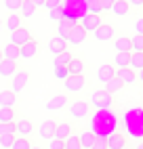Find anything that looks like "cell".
<instances>
[{
	"label": "cell",
	"instance_id": "obj_1",
	"mask_svg": "<svg viewBox=\"0 0 143 149\" xmlns=\"http://www.w3.org/2000/svg\"><path fill=\"white\" fill-rule=\"evenodd\" d=\"M90 132H93L95 136H103L107 139L111 132L118 130V116L111 111V107L107 109H97L95 118L90 120Z\"/></svg>",
	"mask_w": 143,
	"mask_h": 149
},
{
	"label": "cell",
	"instance_id": "obj_2",
	"mask_svg": "<svg viewBox=\"0 0 143 149\" xmlns=\"http://www.w3.org/2000/svg\"><path fill=\"white\" fill-rule=\"evenodd\" d=\"M114 103H116L114 95H109L103 88H97L88 95V105L93 109H107V107H114Z\"/></svg>",
	"mask_w": 143,
	"mask_h": 149
},
{
	"label": "cell",
	"instance_id": "obj_3",
	"mask_svg": "<svg viewBox=\"0 0 143 149\" xmlns=\"http://www.w3.org/2000/svg\"><path fill=\"white\" fill-rule=\"evenodd\" d=\"M67 116L72 118V120H76V122H80V120H86V118H90V113H93V107L88 105V101H72L67 107Z\"/></svg>",
	"mask_w": 143,
	"mask_h": 149
},
{
	"label": "cell",
	"instance_id": "obj_4",
	"mask_svg": "<svg viewBox=\"0 0 143 149\" xmlns=\"http://www.w3.org/2000/svg\"><path fill=\"white\" fill-rule=\"evenodd\" d=\"M29 78H32L29 69H25V67H19V69H17V74L11 78V86H8V91H13L15 95H19V93H21L23 88L29 84Z\"/></svg>",
	"mask_w": 143,
	"mask_h": 149
},
{
	"label": "cell",
	"instance_id": "obj_5",
	"mask_svg": "<svg viewBox=\"0 0 143 149\" xmlns=\"http://www.w3.org/2000/svg\"><path fill=\"white\" fill-rule=\"evenodd\" d=\"M63 88H65V95H76V93H82L86 88V78L82 76H67L63 80Z\"/></svg>",
	"mask_w": 143,
	"mask_h": 149
},
{
	"label": "cell",
	"instance_id": "obj_6",
	"mask_svg": "<svg viewBox=\"0 0 143 149\" xmlns=\"http://www.w3.org/2000/svg\"><path fill=\"white\" fill-rule=\"evenodd\" d=\"M38 53H40V42L34 38V40L25 42L23 46H19V61H29V59L38 57Z\"/></svg>",
	"mask_w": 143,
	"mask_h": 149
},
{
	"label": "cell",
	"instance_id": "obj_7",
	"mask_svg": "<svg viewBox=\"0 0 143 149\" xmlns=\"http://www.w3.org/2000/svg\"><path fill=\"white\" fill-rule=\"evenodd\" d=\"M29 40H34V36H32V32H29V27L27 25H21V27H17L15 32H11V44H17V46H23L25 42H29Z\"/></svg>",
	"mask_w": 143,
	"mask_h": 149
},
{
	"label": "cell",
	"instance_id": "obj_8",
	"mask_svg": "<svg viewBox=\"0 0 143 149\" xmlns=\"http://www.w3.org/2000/svg\"><path fill=\"white\" fill-rule=\"evenodd\" d=\"M69 105V97L65 93H57L46 101V109L48 111H59V109H65Z\"/></svg>",
	"mask_w": 143,
	"mask_h": 149
},
{
	"label": "cell",
	"instance_id": "obj_9",
	"mask_svg": "<svg viewBox=\"0 0 143 149\" xmlns=\"http://www.w3.org/2000/svg\"><path fill=\"white\" fill-rule=\"evenodd\" d=\"M86 38H88L86 29L80 25V23H74V27H72V32H69V36H67V46H69V44H72V46H78V44H82Z\"/></svg>",
	"mask_w": 143,
	"mask_h": 149
},
{
	"label": "cell",
	"instance_id": "obj_10",
	"mask_svg": "<svg viewBox=\"0 0 143 149\" xmlns=\"http://www.w3.org/2000/svg\"><path fill=\"white\" fill-rule=\"evenodd\" d=\"M78 23L86 29V34H93L95 29H97L101 23H103V17H101V15H88V13H86V15L80 17V21H78Z\"/></svg>",
	"mask_w": 143,
	"mask_h": 149
},
{
	"label": "cell",
	"instance_id": "obj_11",
	"mask_svg": "<svg viewBox=\"0 0 143 149\" xmlns=\"http://www.w3.org/2000/svg\"><path fill=\"white\" fill-rule=\"evenodd\" d=\"M15 134L17 136H32L34 134V122L27 120V118H19V120L15 122Z\"/></svg>",
	"mask_w": 143,
	"mask_h": 149
},
{
	"label": "cell",
	"instance_id": "obj_12",
	"mask_svg": "<svg viewBox=\"0 0 143 149\" xmlns=\"http://www.w3.org/2000/svg\"><path fill=\"white\" fill-rule=\"evenodd\" d=\"M114 34H116V27L109 25V23H101V25L95 29V32H93L95 40H99V42H107V40H111V38H114Z\"/></svg>",
	"mask_w": 143,
	"mask_h": 149
},
{
	"label": "cell",
	"instance_id": "obj_13",
	"mask_svg": "<svg viewBox=\"0 0 143 149\" xmlns=\"http://www.w3.org/2000/svg\"><path fill=\"white\" fill-rule=\"evenodd\" d=\"M105 143H107V149H124L126 147V134H122L120 130H116V132H111L105 139Z\"/></svg>",
	"mask_w": 143,
	"mask_h": 149
},
{
	"label": "cell",
	"instance_id": "obj_14",
	"mask_svg": "<svg viewBox=\"0 0 143 149\" xmlns=\"http://www.w3.org/2000/svg\"><path fill=\"white\" fill-rule=\"evenodd\" d=\"M74 132L76 130H74V124H72V122H57L53 139H61V141H65V139L69 134H74Z\"/></svg>",
	"mask_w": 143,
	"mask_h": 149
},
{
	"label": "cell",
	"instance_id": "obj_15",
	"mask_svg": "<svg viewBox=\"0 0 143 149\" xmlns=\"http://www.w3.org/2000/svg\"><path fill=\"white\" fill-rule=\"evenodd\" d=\"M21 25H23V19H21V15H19V13H8V17L2 19V27L6 29L8 34L15 32V29L21 27Z\"/></svg>",
	"mask_w": 143,
	"mask_h": 149
},
{
	"label": "cell",
	"instance_id": "obj_16",
	"mask_svg": "<svg viewBox=\"0 0 143 149\" xmlns=\"http://www.w3.org/2000/svg\"><path fill=\"white\" fill-rule=\"evenodd\" d=\"M116 78H118L124 86L137 82V74H135V69H130V67H120V69H116Z\"/></svg>",
	"mask_w": 143,
	"mask_h": 149
},
{
	"label": "cell",
	"instance_id": "obj_17",
	"mask_svg": "<svg viewBox=\"0 0 143 149\" xmlns=\"http://www.w3.org/2000/svg\"><path fill=\"white\" fill-rule=\"evenodd\" d=\"M19 69V63L17 61H11V59H2L0 61V76L2 78H13Z\"/></svg>",
	"mask_w": 143,
	"mask_h": 149
},
{
	"label": "cell",
	"instance_id": "obj_18",
	"mask_svg": "<svg viewBox=\"0 0 143 149\" xmlns=\"http://www.w3.org/2000/svg\"><path fill=\"white\" fill-rule=\"evenodd\" d=\"M55 126H57L55 120H44L42 124H40V128H38V136L44 139V141H50L53 134H55Z\"/></svg>",
	"mask_w": 143,
	"mask_h": 149
},
{
	"label": "cell",
	"instance_id": "obj_19",
	"mask_svg": "<svg viewBox=\"0 0 143 149\" xmlns=\"http://www.w3.org/2000/svg\"><path fill=\"white\" fill-rule=\"evenodd\" d=\"M116 76V67L114 65H109V63H103L99 69H97V80L101 84H105L107 80H111V78Z\"/></svg>",
	"mask_w": 143,
	"mask_h": 149
},
{
	"label": "cell",
	"instance_id": "obj_20",
	"mask_svg": "<svg viewBox=\"0 0 143 149\" xmlns=\"http://www.w3.org/2000/svg\"><path fill=\"white\" fill-rule=\"evenodd\" d=\"M19 120L17 107H0V124H11Z\"/></svg>",
	"mask_w": 143,
	"mask_h": 149
},
{
	"label": "cell",
	"instance_id": "obj_21",
	"mask_svg": "<svg viewBox=\"0 0 143 149\" xmlns=\"http://www.w3.org/2000/svg\"><path fill=\"white\" fill-rule=\"evenodd\" d=\"M19 103V97L13 91H0V107H17Z\"/></svg>",
	"mask_w": 143,
	"mask_h": 149
},
{
	"label": "cell",
	"instance_id": "obj_22",
	"mask_svg": "<svg viewBox=\"0 0 143 149\" xmlns=\"http://www.w3.org/2000/svg\"><path fill=\"white\" fill-rule=\"evenodd\" d=\"M48 51L53 53V55H59V53H63V51H69V46H67V42L63 40V38H50L48 40Z\"/></svg>",
	"mask_w": 143,
	"mask_h": 149
},
{
	"label": "cell",
	"instance_id": "obj_23",
	"mask_svg": "<svg viewBox=\"0 0 143 149\" xmlns=\"http://www.w3.org/2000/svg\"><path fill=\"white\" fill-rule=\"evenodd\" d=\"M78 141H80V147H82V149H90V147L95 145L97 136L90 132V130H82V132H78Z\"/></svg>",
	"mask_w": 143,
	"mask_h": 149
},
{
	"label": "cell",
	"instance_id": "obj_24",
	"mask_svg": "<svg viewBox=\"0 0 143 149\" xmlns=\"http://www.w3.org/2000/svg\"><path fill=\"white\" fill-rule=\"evenodd\" d=\"M67 69H69V76H82L84 69H86V65H84V61H82L80 57H74V59L69 61Z\"/></svg>",
	"mask_w": 143,
	"mask_h": 149
},
{
	"label": "cell",
	"instance_id": "obj_25",
	"mask_svg": "<svg viewBox=\"0 0 143 149\" xmlns=\"http://www.w3.org/2000/svg\"><path fill=\"white\" fill-rule=\"evenodd\" d=\"M2 59H11V61H17V63H19V46L6 42V44L2 46Z\"/></svg>",
	"mask_w": 143,
	"mask_h": 149
},
{
	"label": "cell",
	"instance_id": "obj_26",
	"mask_svg": "<svg viewBox=\"0 0 143 149\" xmlns=\"http://www.w3.org/2000/svg\"><path fill=\"white\" fill-rule=\"evenodd\" d=\"M72 27H74V23L67 21V19H61V21L57 23V38H63V40L67 42V36L72 32Z\"/></svg>",
	"mask_w": 143,
	"mask_h": 149
},
{
	"label": "cell",
	"instance_id": "obj_27",
	"mask_svg": "<svg viewBox=\"0 0 143 149\" xmlns=\"http://www.w3.org/2000/svg\"><path fill=\"white\" fill-rule=\"evenodd\" d=\"M111 13H114L116 17H126L130 13V6H128L126 0H116L114 6H111Z\"/></svg>",
	"mask_w": 143,
	"mask_h": 149
},
{
	"label": "cell",
	"instance_id": "obj_28",
	"mask_svg": "<svg viewBox=\"0 0 143 149\" xmlns=\"http://www.w3.org/2000/svg\"><path fill=\"white\" fill-rule=\"evenodd\" d=\"M114 48L118 53H130L132 51V46H130V38L128 36H120L114 40Z\"/></svg>",
	"mask_w": 143,
	"mask_h": 149
},
{
	"label": "cell",
	"instance_id": "obj_29",
	"mask_svg": "<svg viewBox=\"0 0 143 149\" xmlns=\"http://www.w3.org/2000/svg\"><path fill=\"white\" fill-rule=\"evenodd\" d=\"M72 59H74V55H72L69 51H63V53L55 55V59H53V65H55V67H67Z\"/></svg>",
	"mask_w": 143,
	"mask_h": 149
},
{
	"label": "cell",
	"instance_id": "obj_30",
	"mask_svg": "<svg viewBox=\"0 0 143 149\" xmlns=\"http://www.w3.org/2000/svg\"><path fill=\"white\" fill-rule=\"evenodd\" d=\"M34 13H36V4L32 2V0H23L21 8H19V15H21V19H29V17H34Z\"/></svg>",
	"mask_w": 143,
	"mask_h": 149
},
{
	"label": "cell",
	"instance_id": "obj_31",
	"mask_svg": "<svg viewBox=\"0 0 143 149\" xmlns=\"http://www.w3.org/2000/svg\"><path fill=\"white\" fill-rule=\"evenodd\" d=\"M122 88H124V84H122V82L118 80V78L114 76V78H111V80H107V82H105L103 91H107L109 95H116V93H120V91H122Z\"/></svg>",
	"mask_w": 143,
	"mask_h": 149
},
{
	"label": "cell",
	"instance_id": "obj_32",
	"mask_svg": "<svg viewBox=\"0 0 143 149\" xmlns=\"http://www.w3.org/2000/svg\"><path fill=\"white\" fill-rule=\"evenodd\" d=\"M32 147H34V143L27 136H15V141L11 145V149H32Z\"/></svg>",
	"mask_w": 143,
	"mask_h": 149
},
{
	"label": "cell",
	"instance_id": "obj_33",
	"mask_svg": "<svg viewBox=\"0 0 143 149\" xmlns=\"http://www.w3.org/2000/svg\"><path fill=\"white\" fill-rule=\"evenodd\" d=\"M128 61H130V53H116L114 55V67L116 69L128 67Z\"/></svg>",
	"mask_w": 143,
	"mask_h": 149
},
{
	"label": "cell",
	"instance_id": "obj_34",
	"mask_svg": "<svg viewBox=\"0 0 143 149\" xmlns=\"http://www.w3.org/2000/svg\"><path fill=\"white\" fill-rule=\"evenodd\" d=\"M128 67L130 69H143V53H130Z\"/></svg>",
	"mask_w": 143,
	"mask_h": 149
},
{
	"label": "cell",
	"instance_id": "obj_35",
	"mask_svg": "<svg viewBox=\"0 0 143 149\" xmlns=\"http://www.w3.org/2000/svg\"><path fill=\"white\" fill-rule=\"evenodd\" d=\"M86 13L88 15H101V0H88L86 2Z\"/></svg>",
	"mask_w": 143,
	"mask_h": 149
},
{
	"label": "cell",
	"instance_id": "obj_36",
	"mask_svg": "<svg viewBox=\"0 0 143 149\" xmlns=\"http://www.w3.org/2000/svg\"><path fill=\"white\" fill-rule=\"evenodd\" d=\"M130 46H132L130 53H143V36L141 34H135V36L130 38Z\"/></svg>",
	"mask_w": 143,
	"mask_h": 149
},
{
	"label": "cell",
	"instance_id": "obj_37",
	"mask_svg": "<svg viewBox=\"0 0 143 149\" xmlns=\"http://www.w3.org/2000/svg\"><path fill=\"white\" fill-rule=\"evenodd\" d=\"M63 149H82V147H80V141H78V132L69 134V136L65 139V147H63Z\"/></svg>",
	"mask_w": 143,
	"mask_h": 149
},
{
	"label": "cell",
	"instance_id": "obj_38",
	"mask_svg": "<svg viewBox=\"0 0 143 149\" xmlns=\"http://www.w3.org/2000/svg\"><path fill=\"white\" fill-rule=\"evenodd\" d=\"M21 4H23V0H4V8L8 13H19Z\"/></svg>",
	"mask_w": 143,
	"mask_h": 149
},
{
	"label": "cell",
	"instance_id": "obj_39",
	"mask_svg": "<svg viewBox=\"0 0 143 149\" xmlns=\"http://www.w3.org/2000/svg\"><path fill=\"white\" fill-rule=\"evenodd\" d=\"M15 136L17 134H2V136H0V149H11Z\"/></svg>",
	"mask_w": 143,
	"mask_h": 149
},
{
	"label": "cell",
	"instance_id": "obj_40",
	"mask_svg": "<svg viewBox=\"0 0 143 149\" xmlns=\"http://www.w3.org/2000/svg\"><path fill=\"white\" fill-rule=\"evenodd\" d=\"M48 17L53 19V21L59 23L61 19H63V8H61V6H59V8H50V11H48Z\"/></svg>",
	"mask_w": 143,
	"mask_h": 149
},
{
	"label": "cell",
	"instance_id": "obj_41",
	"mask_svg": "<svg viewBox=\"0 0 143 149\" xmlns=\"http://www.w3.org/2000/svg\"><path fill=\"white\" fill-rule=\"evenodd\" d=\"M2 134H15V122L11 124H0V136Z\"/></svg>",
	"mask_w": 143,
	"mask_h": 149
},
{
	"label": "cell",
	"instance_id": "obj_42",
	"mask_svg": "<svg viewBox=\"0 0 143 149\" xmlns=\"http://www.w3.org/2000/svg\"><path fill=\"white\" fill-rule=\"evenodd\" d=\"M67 76H69V69H67V67H55V78H59V80H65Z\"/></svg>",
	"mask_w": 143,
	"mask_h": 149
},
{
	"label": "cell",
	"instance_id": "obj_43",
	"mask_svg": "<svg viewBox=\"0 0 143 149\" xmlns=\"http://www.w3.org/2000/svg\"><path fill=\"white\" fill-rule=\"evenodd\" d=\"M65 147V141H61V139H50L48 141V149H63Z\"/></svg>",
	"mask_w": 143,
	"mask_h": 149
},
{
	"label": "cell",
	"instance_id": "obj_44",
	"mask_svg": "<svg viewBox=\"0 0 143 149\" xmlns=\"http://www.w3.org/2000/svg\"><path fill=\"white\" fill-rule=\"evenodd\" d=\"M61 4H63V0H46V2H44V8H48V11H50V8H59Z\"/></svg>",
	"mask_w": 143,
	"mask_h": 149
},
{
	"label": "cell",
	"instance_id": "obj_45",
	"mask_svg": "<svg viewBox=\"0 0 143 149\" xmlns=\"http://www.w3.org/2000/svg\"><path fill=\"white\" fill-rule=\"evenodd\" d=\"M116 0H101V11L103 13H109L111 11V6H114Z\"/></svg>",
	"mask_w": 143,
	"mask_h": 149
},
{
	"label": "cell",
	"instance_id": "obj_46",
	"mask_svg": "<svg viewBox=\"0 0 143 149\" xmlns=\"http://www.w3.org/2000/svg\"><path fill=\"white\" fill-rule=\"evenodd\" d=\"M90 149H107V143H105V139H103V136H97L95 145L90 147Z\"/></svg>",
	"mask_w": 143,
	"mask_h": 149
},
{
	"label": "cell",
	"instance_id": "obj_47",
	"mask_svg": "<svg viewBox=\"0 0 143 149\" xmlns=\"http://www.w3.org/2000/svg\"><path fill=\"white\" fill-rule=\"evenodd\" d=\"M135 34H141L143 36V17H139L135 21Z\"/></svg>",
	"mask_w": 143,
	"mask_h": 149
},
{
	"label": "cell",
	"instance_id": "obj_48",
	"mask_svg": "<svg viewBox=\"0 0 143 149\" xmlns=\"http://www.w3.org/2000/svg\"><path fill=\"white\" fill-rule=\"evenodd\" d=\"M126 2H128V6H143V0H126Z\"/></svg>",
	"mask_w": 143,
	"mask_h": 149
},
{
	"label": "cell",
	"instance_id": "obj_49",
	"mask_svg": "<svg viewBox=\"0 0 143 149\" xmlns=\"http://www.w3.org/2000/svg\"><path fill=\"white\" fill-rule=\"evenodd\" d=\"M32 2L36 4V8H44V2H46V0H32Z\"/></svg>",
	"mask_w": 143,
	"mask_h": 149
},
{
	"label": "cell",
	"instance_id": "obj_50",
	"mask_svg": "<svg viewBox=\"0 0 143 149\" xmlns=\"http://www.w3.org/2000/svg\"><path fill=\"white\" fill-rule=\"evenodd\" d=\"M137 80L143 84V69H139V74H137Z\"/></svg>",
	"mask_w": 143,
	"mask_h": 149
},
{
	"label": "cell",
	"instance_id": "obj_51",
	"mask_svg": "<svg viewBox=\"0 0 143 149\" xmlns=\"http://www.w3.org/2000/svg\"><path fill=\"white\" fill-rule=\"evenodd\" d=\"M135 149H143V141H141V143H137V147H135Z\"/></svg>",
	"mask_w": 143,
	"mask_h": 149
},
{
	"label": "cell",
	"instance_id": "obj_52",
	"mask_svg": "<svg viewBox=\"0 0 143 149\" xmlns=\"http://www.w3.org/2000/svg\"><path fill=\"white\" fill-rule=\"evenodd\" d=\"M2 29H4V27H2V17H0V32H2Z\"/></svg>",
	"mask_w": 143,
	"mask_h": 149
},
{
	"label": "cell",
	"instance_id": "obj_53",
	"mask_svg": "<svg viewBox=\"0 0 143 149\" xmlns=\"http://www.w3.org/2000/svg\"><path fill=\"white\" fill-rule=\"evenodd\" d=\"M32 149H42V147H40V145H34V147H32Z\"/></svg>",
	"mask_w": 143,
	"mask_h": 149
},
{
	"label": "cell",
	"instance_id": "obj_54",
	"mask_svg": "<svg viewBox=\"0 0 143 149\" xmlns=\"http://www.w3.org/2000/svg\"><path fill=\"white\" fill-rule=\"evenodd\" d=\"M0 61H2V48H0Z\"/></svg>",
	"mask_w": 143,
	"mask_h": 149
},
{
	"label": "cell",
	"instance_id": "obj_55",
	"mask_svg": "<svg viewBox=\"0 0 143 149\" xmlns=\"http://www.w3.org/2000/svg\"><path fill=\"white\" fill-rule=\"evenodd\" d=\"M124 149H132V147H128V145H126V147H124Z\"/></svg>",
	"mask_w": 143,
	"mask_h": 149
},
{
	"label": "cell",
	"instance_id": "obj_56",
	"mask_svg": "<svg viewBox=\"0 0 143 149\" xmlns=\"http://www.w3.org/2000/svg\"><path fill=\"white\" fill-rule=\"evenodd\" d=\"M141 97H143V93H141Z\"/></svg>",
	"mask_w": 143,
	"mask_h": 149
}]
</instances>
